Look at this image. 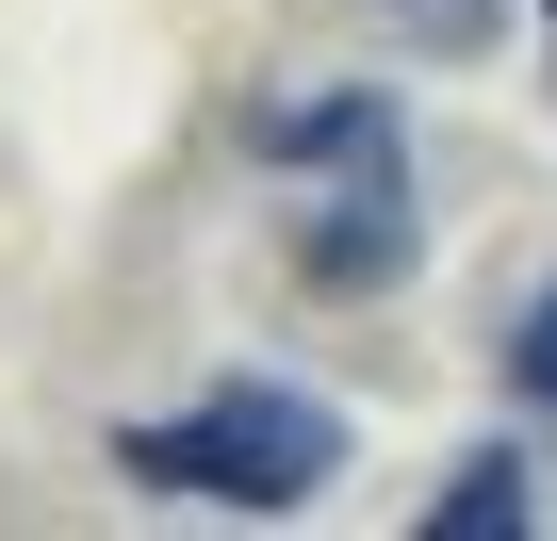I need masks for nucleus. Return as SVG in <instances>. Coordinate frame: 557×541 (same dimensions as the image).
Here are the masks:
<instances>
[{
	"instance_id": "obj_6",
	"label": "nucleus",
	"mask_w": 557,
	"mask_h": 541,
	"mask_svg": "<svg viewBox=\"0 0 557 541\" xmlns=\"http://www.w3.org/2000/svg\"><path fill=\"white\" fill-rule=\"evenodd\" d=\"M541 34H557V0H541Z\"/></svg>"
},
{
	"instance_id": "obj_5",
	"label": "nucleus",
	"mask_w": 557,
	"mask_h": 541,
	"mask_svg": "<svg viewBox=\"0 0 557 541\" xmlns=\"http://www.w3.org/2000/svg\"><path fill=\"white\" fill-rule=\"evenodd\" d=\"M492 17H508V0H394V34H426V50H475Z\"/></svg>"
},
{
	"instance_id": "obj_3",
	"label": "nucleus",
	"mask_w": 557,
	"mask_h": 541,
	"mask_svg": "<svg viewBox=\"0 0 557 541\" xmlns=\"http://www.w3.org/2000/svg\"><path fill=\"white\" fill-rule=\"evenodd\" d=\"M508 476H524V459H459V492H443L426 525H459V541H508V525H524V492H508Z\"/></svg>"
},
{
	"instance_id": "obj_1",
	"label": "nucleus",
	"mask_w": 557,
	"mask_h": 541,
	"mask_svg": "<svg viewBox=\"0 0 557 541\" xmlns=\"http://www.w3.org/2000/svg\"><path fill=\"white\" fill-rule=\"evenodd\" d=\"M115 476L132 492H197V508H312L345 476V410L296 394V378H213L197 410L115 427Z\"/></svg>"
},
{
	"instance_id": "obj_2",
	"label": "nucleus",
	"mask_w": 557,
	"mask_h": 541,
	"mask_svg": "<svg viewBox=\"0 0 557 541\" xmlns=\"http://www.w3.org/2000/svg\"><path fill=\"white\" fill-rule=\"evenodd\" d=\"M262 148L312 164L296 280H312V296H377L394 262H410V132H394V99H377V83H345V99H278Z\"/></svg>"
},
{
	"instance_id": "obj_4",
	"label": "nucleus",
	"mask_w": 557,
	"mask_h": 541,
	"mask_svg": "<svg viewBox=\"0 0 557 541\" xmlns=\"http://www.w3.org/2000/svg\"><path fill=\"white\" fill-rule=\"evenodd\" d=\"M508 394H524V410H557V280L508 312Z\"/></svg>"
}]
</instances>
